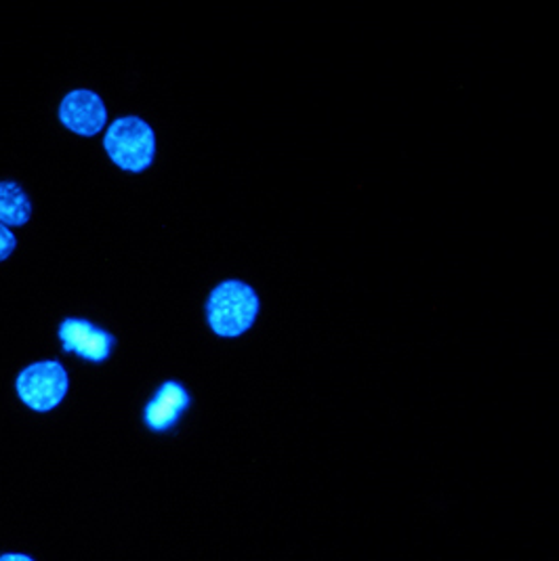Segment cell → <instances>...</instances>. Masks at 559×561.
I'll return each instance as SVG.
<instances>
[{
	"label": "cell",
	"instance_id": "cell-1",
	"mask_svg": "<svg viewBox=\"0 0 559 561\" xmlns=\"http://www.w3.org/2000/svg\"><path fill=\"white\" fill-rule=\"evenodd\" d=\"M261 301L253 286L242 280L217 284L206 301V320L210 331L224 339H233L253 329Z\"/></svg>",
	"mask_w": 559,
	"mask_h": 561
},
{
	"label": "cell",
	"instance_id": "cell-2",
	"mask_svg": "<svg viewBox=\"0 0 559 561\" xmlns=\"http://www.w3.org/2000/svg\"><path fill=\"white\" fill-rule=\"evenodd\" d=\"M103 148L118 169L144 173L156 158V133L144 118L123 116L105 130Z\"/></svg>",
	"mask_w": 559,
	"mask_h": 561
},
{
	"label": "cell",
	"instance_id": "cell-3",
	"mask_svg": "<svg viewBox=\"0 0 559 561\" xmlns=\"http://www.w3.org/2000/svg\"><path fill=\"white\" fill-rule=\"evenodd\" d=\"M15 389L27 409L34 412H49L64 402L70 389L68 370L57 359L34 362L18 375Z\"/></svg>",
	"mask_w": 559,
	"mask_h": 561
},
{
	"label": "cell",
	"instance_id": "cell-4",
	"mask_svg": "<svg viewBox=\"0 0 559 561\" xmlns=\"http://www.w3.org/2000/svg\"><path fill=\"white\" fill-rule=\"evenodd\" d=\"M59 123L80 137H95L107 125V107L95 91L75 89L59 103Z\"/></svg>",
	"mask_w": 559,
	"mask_h": 561
},
{
	"label": "cell",
	"instance_id": "cell-5",
	"mask_svg": "<svg viewBox=\"0 0 559 561\" xmlns=\"http://www.w3.org/2000/svg\"><path fill=\"white\" fill-rule=\"evenodd\" d=\"M59 341L64 352H75L82 359L102 364L112 354L116 336L91 324L89 320L68 318L59 327Z\"/></svg>",
	"mask_w": 559,
	"mask_h": 561
},
{
	"label": "cell",
	"instance_id": "cell-6",
	"mask_svg": "<svg viewBox=\"0 0 559 561\" xmlns=\"http://www.w3.org/2000/svg\"><path fill=\"white\" fill-rule=\"evenodd\" d=\"M190 407V393L178 381H167L160 385L152 402L146 407L144 421L152 432H167L171 430Z\"/></svg>",
	"mask_w": 559,
	"mask_h": 561
},
{
	"label": "cell",
	"instance_id": "cell-7",
	"mask_svg": "<svg viewBox=\"0 0 559 561\" xmlns=\"http://www.w3.org/2000/svg\"><path fill=\"white\" fill-rule=\"evenodd\" d=\"M32 219V201L15 181H0V221L9 228H24Z\"/></svg>",
	"mask_w": 559,
	"mask_h": 561
},
{
	"label": "cell",
	"instance_id": "cell-8",
	"mask_svg": "<svg viewBox=\"0 0 559 561\" xmlns=\"http://www.w3.org/2000/svg\"><path fill=\"white\" fill-rule=\"evenodd\" d=\"M15 249H18V238H15V233L11 231L9 226H4V224L0 221V263L13 255Z\"/></svg>",
	"mask_w": 559,
	"mask_h": 561
},
{
	"label": "cell",
	"instance_id": "cell-9",
	"mask_svg": "<svg viewBox=\"0 0 559 561\" xmlns=\"http://www.w3.org/2000/svg\"><path fill=\"white\" fill-rule=\"evenodd\" d=\"M0 560L34 561L30 556H22V553H7V556H0Z\"/></svg>",
	"mask_w": 559,
	"mask_h": 561
}]
</instances>
